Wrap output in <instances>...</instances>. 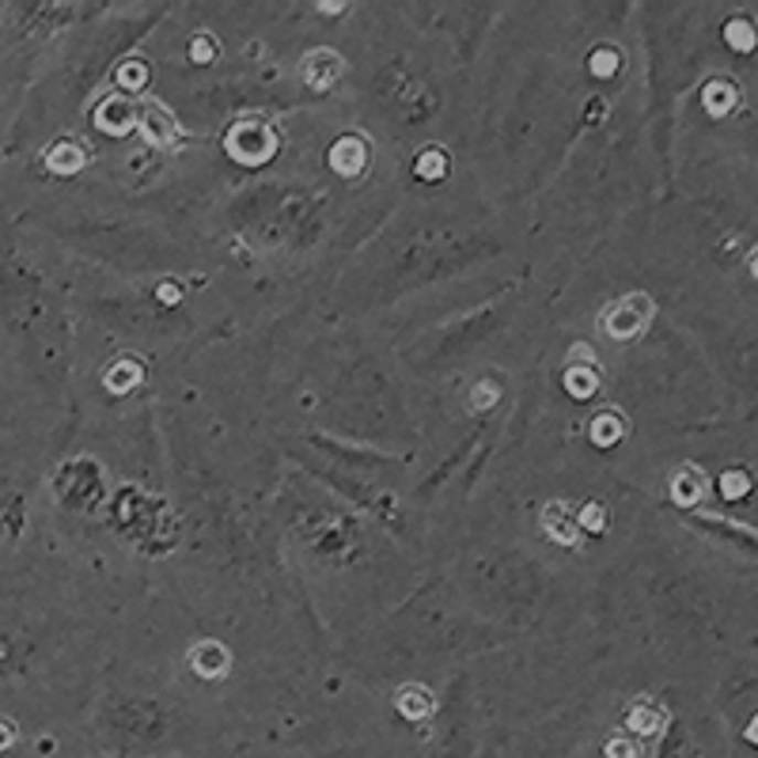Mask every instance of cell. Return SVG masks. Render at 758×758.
Returning <instances> with one entry per match:
<instances>
[{
  "instance_id": "11",
  "label": "cell",
  "mask_w": 758,
  "mask_h": 758,
  "mask_svg": "<svg viewBox=\"0 0 758 758\" xmlns=\"http://www.w3.org/2000/svg\"><path fill=\"white\" fill-rule=\"evenodd\" d=\"M84 160H88V152H84V148L76 145V141H57L46 152V163L57 171V175H73V171H81Z\"/></svg>"
},
{
  "instance_id": "7",
  "label": "cell",
  "mask_w": 758,
  "mask_h": 758,
  "mask_svg": "<svg viewBox=\"0 0 758 758\" xmlns=\"http://www.w3.org/2000/svg\"><path fill=\"white\" fill-rule=\"evenodd\" d=\"M705 493H709V478L698 467L686 463L675 470V478H671V501L683 504V509H694V504L705 501Z\"/></svg>"
},
{
  "instance_id": "22",
  "label": "cell",
  "mask_w": 758,
  "mask_h": 758,
  "mask_svg": "<svg viewBox=\"0 0 758 758\" xmlns=\"http://www.w3.org/2000/svg\"><path fill=\"white\" fill-rule=\"evenodd\" d=\"M580 520H584V524H588L591 531H599V527H604V509H599V504H588V509L580 512Z\"/></svg>"
},
{
  "instance_id": "13",
  "label": "cell",
  "mask_w": 758,
  "mask_h": 758,
  "mask_svg": "<svg viewBox=\"0 0 758 758\" xmlns=\"http://www.w3.org/2000/svg\"><path fill=\"white\" fill-rule=\"evenodd\" d=\"M137 383H141V364L137 361H118L107 369V387L115 391V395H126V391H134Z\"/></svg>"
},
{
  "instance_id": "1",
  "label": "cell",
  "mask_w": 758,
  "mask_h": 758,
  "mask_svg": "<svg viewBox=\"0 0 758 758\" xmlns=\"http://www.w3.org/2000/svg\"><path fill=\"white\" fill-rule=\"evenodd\" d=\"M656 316V303H652V296L644 292H630L622 296V300H615L611 308H607L604 316V330L607 338H615V342H633L638 334H644V327Z\"/></svg>"
},
{
  "instance_id": "8",
  "label": "cell",
  "mask_w": 758,
  "mask_h": 758,
  "mask_svg": "<svg viewBox=\"0 0 758 758\" xmlns=\"http://www.w3.org/2000/svg\"><path fill=\"white\" fill-rule=\"evenodd\" d=\"M543 527H546V535H551L554 543H565V546H573L580 538V527H577V520H573V509L565 501H551V504H546Z\"/></svg>"
},
{
  "instance_id": "25",
  "label": "cell",
  "mask_w": 758,
  "mask_h": 758,
  "mask_svg": "<svg viewBox=\"0 0 758 758\" xmlns=\"http://www.w3.org/2000/svg\"><path fill=\"white\" fill-rule=\"evenodd\" d=\"M8 744H12V728H8V725H0V751H4Z\"/></svg>"
},
{
  "instance_id": "4",
  "label": "cell",
  "mask_w": 758,
  "mask_h": 758,
  "mask_svg": "<svg viewBox=\"0 0 758 758\" xmlns=\"http://www.w3.org/2000/svg\"><path fill=\"white\" fill-rule=\"evenodd\" d=\"M342 73H345V61L338 57L334 50H316V54H308L300 65L303 84H308V88H319V92L334 88V84L342 81Z\"/></svg>"
},
{
  "instance_id": "12",
  "label": "cell",
  "mask_w": 758,
  "mask_h": 758,
  "mask_svg": "<svg viewBox=\"0 0 758 758\" xmlns=\"http://www.w3.org/2000/svg\"><path fill=\"white\" fill-rule=\"evenodd\" d=\"M736 99H739V92H736V84L728 81V76H713V84L705 88V110L709 115H728L732 107H736Z\"/></svg>"
},
{
  "instance_id": "6",
  "label": "cell",
  "mask_w": 758,
  "mask_h": 758,
  "mask_svg": "<svg viewBox=\"0 0 758 758\" xmlns=\"http://www.w3.org/2000/svg\"><path fill=\"white\" fill-rule=\"evenodd\" d=\"M137 126L145 129V137L152 145H175V137H179V121L168 107H163V103H145Z\"/></svg>"
},
{
  "instance_id": "3",
  "label": "cell",
  "mask_w": 758,
  "mask_h": 758,
  "mask_svg": "<svg viewBox=\"0 0 758 758\" xmlns=\"http://www.w3.org/2000/svg\"><path fill=\"white\" fill-rule=\"evenodd\" d=\"M369 160H372V148L361 134H345L342 141L330 148V168L345 179H361L369 171Z\"/></svg>"
},
{
  "instance_id": "19",
  "label": "cell",
  "mask_w": 758,
  "mask_h": 758,
  "mask_svg": "<svg viewBox=\"0 0 758 758\" xmlns=\"http://www.w3.org/2000/svg\"><path fill=\"white\" fill-rule=\"evenodd\" d=\"M607 758H638V744H630V739L615 736L611 744H607Z\"/></svg>"
},
{
  "instance_id": "17",
  "label": "cell",
  "mask_w": 758,
  "mask_h": 758,
  "mask_svg": "<svg viewBox=\"0 0 758 758\" xmlns=\"http://www.w3.org/2000/svg\"><path fill=\"white\" fill-rule=\"evenodd\" d=\"M565 387L573 391L577 398H588L591 391L599 387V380H596V369H569L565 372Z\"/></svg>"
},
{
  "instance_id": "2",
  "label": "cell",
  "mask_w": 758,
  "mask_h": 758,
  "mask_svg": "<svg viewBox=\"0 0 758 758\" xmlns=\"http://www.w3.org/2000/svg\"><path fill=\"white\" fill-rule=\"evenodd\" d=\"M274 148H277V137H274V129H269L266 121L247 118L228 134V152L239 163H263V160L274 156Z\"/></svg>"
},
{
  "instance_id": "23",
  "label": "cell",
  "mask_w": 758,
  "mask_h": 758,
  "mask_svg": "<svg viewBox=\"0 0 758 758\" xmlns=\"http://www.w3.org/2000/svg\"><path fill=\"white\" fill-rule=\"evenodd\" d=\"M728 493H739V490H747V478H739V474H728Z\"/></svg>"
},
{
  "instance_id": "24",
  "label": "cell",
  "mask_w": 758,
  "mask_h": 758,
  "mask_svg": "<svg viewBox=\"0 0 758 758\" xmlns=\"http://www.w3.org/2000/svg\"><path fill=\"white\" fill-rule=\"evenodd\" d=\"M611 65H615V54H599V57H596V68H599V73H611Z\"/></svg>"
},
{
  "instance_id": "15",
  "label": "cell",
  "mask_w": 758,
  "mask_h": 758,
  "mask_svg": "<svg viewBox=\"0 0 758 758\" xmlns=\"http://www.w3.org/2000/svg\"><path fill=\"white\" fill-rule=\"evenodd\" d=\"M660 720H664V713H660V705H652V702H633V709H630V728L633 732H641V736H652V732L660 728Z\"/></svg>"
},
{
  "instance_id": "18",
  "label": "cell",
  "mask_w": 758,
  "mask_h": 758,
  "mask_svg": "<svg viewBox=\"0 0 758 758\" xmlns=\"http://www.w3.org/2000/svg\"><path fill=\"white\" fill-rule=\"evenodd\" d=\"M444 168H448L444 152H425L421 160H417V175H421V179H440Z\"/></svg>"
},
{
  "instance_id": "9",
  "label": "cell",
  "mask_w": 758,
  "mask_h": 758,
  "mask_svg": "<svg viewBox=\"0 0 758 758\" xmlns=\"http://www.w3.org/2000/svg\"><path fill=\"white\" fill-rule=\"evenodd\" d=\"M137 118H141V107H134V103L126 99H107L99 107V115H95V121H99V129H107V134H129V129L137 126Z\"/></svg>"
},
{
  "instance_id": "10",
  "label": "cell",
  "mask_w": 758,
  "mask_h": 758,
  "mask_svg": "<svg viewBox=\"0 0 758 758\" xmlns=\"http://www.w3.org/2000/svg\"><path fill=\"white\" fill-rule=\"evenodd\" d=\"M395 705L406 720H425V717H433V709H437V694L421 683H409L395 694Z\"/></svg>"
},
{
  "instance_id": "16",
  "label": "cell",
  "mask_w": 758,
  "mask_h": 758,
  "mask_svg": "<svg viewBox=\"0 0 758 758\" xmlns=\"http://www.w3.org/2000/svg\"><path fill=\"white\" fill-rule=\"evenodd\" d=\"M118 84H121V88H129V92L145 88V84H148V65H145V61H137V57L121 61V65H118Z\"/></svg>"
},
{
  "instance_id": "5",
  "label": "cell",
  "mask_w": 758,
  "mask_h": 758,
  "mask_svg": "<svg viewBox=\"0 0 758 758\" xmlns=\"http://www.w3.org/2000/svg\"><path fill=\"white\" fill-rule=\"evenodd\" d=\"M190 668L197 671L202 679H224L228 675V668H232V652L224 649L221 641H197L194 649H190Z\"/></svg>"
},
{
  "instance_id": "14",
  "label": "cell",
  "mask_w": 758,
  "mask_h": 758,
  "mask_svg": "<svg viewBox=\"0 0 758 758\" xmlns=\"http://www.w3.org/2000/svg\"><path fill=\"white\" fill-rule=\"evenodd\" d=\"M626 437V417L618 414H599L596 421H591V440L599 444V448H611L615 440Z\"/></svg>"
},
{
  "instance_id": "21",
  "label": "cell",
  "mask_w": 758,
  "mask_h": 758,
  "mask_svg": "<svg viewBox=\"0 0 758 758\" xmlns=\"http://www.w3.org/2000/svg\"><path fill=\"white\" fill-rule=\"evenodd\" d=\"M190 54H194V61H209V57L216 54V50H213V39H209V34H197V39H194V50H190Z\"/></svg>"
},
{
  "instance_id": "20",
  "label": "cell",
  "mask_w": 758,
  "mask_h": 758,
  "mask_svg": "<svg viewBox=\"0 0 758 758\" xmlns=\"http://www.w3.org/2000/svg\"><path fill=\"white\" fill-rule=\"evenodd\" d=\"M728 39L736 42V50H751V28H744L739 20L728 28Z\"/></svg>"
}]
</instances>
